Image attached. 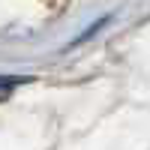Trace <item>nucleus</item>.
Masks as SVG:
<instances>
[{
	"mask_svg": "<svg viewBox=\"0 0 150 150\" xmlns=\"http://www.w3.org/2000/svg\"><path fill=\"white\" fill-rule=\"evenodd\" d=\"M18 84H21V78H6V75H3V78H0V99L9 96V90H12V87H18Z\"/></svg>",
	"mask_w": 150,
	"mask_h": 150,
	"instance_id": "1",
	"label": "nucleus"
}]
</instances>
